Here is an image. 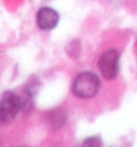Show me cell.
Here are the masks:
<instances>
[{"label": "cell", "mask_w": 137, "mask_h": 147, "mask_svg": "<svg viewBox=\"0 0 137 147\" xmlns=\"http://www.w3.org/2000/svg\"><path fill=\"white\" fill-rule=\"evenodd\" d=\"M101 88V80L94 73L82 71L78 74L73 82V93L78 98L89 99L97 94Z\"/></svg>", "instance_id": "cell-1"}, {"label": "cell", "mask_w": 137, "mask_h": 147, "mask_svg": "<svg viewBox=\"0 0 137 147\" xmlns=\"http://www.w3.org/2000/svg\"><path fill=\"white\" fill-rule=\"evenodd\" d=\"M22 109V100L12 92L4 93L0 102V119L3 124L11 123Z\"/></svg>", "instance_id": "cell-2"}, {"label": "cell", "mask_w": 137, "mask_h": 147, "mask_svg": "<svg viewBox=\"0 0 137 147\" xmlns=\"http://www.w3.org/2000/svg\"><path fill=\"white\" fill-rule=\"evenodd\" d=\"M120 52L117 49H110L104 52L99 60V68L103 77L107 80L115 79L119 74Z\"/></svg>", "instance_id": "cell-3"}, {"label": "cell", "mask_w": 137, "mask_h": 147, "mask_svg": "<svg viewBox=\"0 0 137 147\" xmlns=\"http://www.w3.org/2000/svg\"><path fill=\"white\" fill-rule=\"evenodd\" d=\"M59 22V14L54 9L48 7H41L37 15V22L42 30L54 29Z\"/></svg>", "instance_id": "cell-4"}, {"label": "cell", "mask_w": 137, "mask_h": 147, "mask_svg": "<svg viewBox=\"0 0 137 147\" xmlns=\"http://www.w3.org/2000/svg\"><path fill=\"white\" fill-rule=\"evenodd\" d=\"M67 121V112L63 109H56L50 111L47 115V123L52 129H58Z\"/></svg>", "instance_id": "cell-5"}, {"label": "cell", "mask_w": 137, "mask_h": 147, "mask_svg": "<svg viewBox=\"0 0 137 147\" xmlns=\"http://www.w3.org/2000/svg\"><path fill=\"white\" fill-rule=\"evenodd\" d=\"M103 142L100 136H89L87 138L84 143L82 144V147H102Z\"/></svg>", "instance_id": "cell-6"}]
</instances>
